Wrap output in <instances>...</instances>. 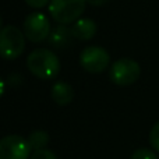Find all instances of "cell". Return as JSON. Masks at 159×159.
I'll return each instance as SVG.
<instances>
[{
    "label": "cell",
    "mask_w": 159,
    "mask_h": 159,
    "mask_svg": "<svg viewBox=\"0 0 159 159\" xmlns=\"http://www.w3.org/2000/svg\"><path fill=\"white\" fill-rule=\"evenodd\" d=\"M106 2H109V0H87V3H89L92 6H102Z\"/></svg>",
    "instance_id": "cell-16"
},
{
    "label": "cell",
    "mask_w": 159,
    "mask_h": 159,
    "mask_svg": "<svg viewBox=\"0 0 159 159\" xmlns=\"http://www.w3.org/2000/svg\"><path fill=\"white\" fill-rule=\"evenodd\" d=\"M31 159H57L56 155L49 149H39V151H34V154L31 155Z\"/></svg>",
    "instance_id": "cell-14"
},
{
    "label": "cell",
    "mask_w": 159,
    "mask_h": 159,
    "mask_svg": "<svg viewBox=\"0 0 159 159\" xmlns=\"http://www.w3.org/2000/svg\"><path fill=\"white\" fill-rule=\"evenodd\" d=\"M25 49V35L14 25H7L0 31V57L16 60Z\"/></svg>",
    "instance_id": "cell-2"
},
{
    "label": "cell",
    "mask_w": 159,
    "mask_h": 159,
    "mask_svg": "<svg viewBox=\"0 0 159 159\" xmlns=\"http://www.w3.org/2000/svg\"><path fill=\"white\" fill-rule=\"evenodd\" d=\"M131 159H159L158 155L152 149L148 148H138L133 152Z\"/></svg>",
    "instance_id": "cell-12"
},
{
    "label": "cell",
    "mask_w": 159,
    "mask_h": 159,
    "mask_svg": "<svg viewBox=\"0 0 159 159\" xmlns=\"http://www.w3.org/2000/svg\"><path fill=\"white\" fill-rule=\"evenodd\" d=\"M110 63V56L107 50L102 46L91 45L87 46L80 55V64L88 73H102L107 69Z\"/></svg>",
    "instance_id": "cell-5"
},
{
    "label": "cell",
    "mask_w": 159,
    "mask_h": 159,
    "mask_svg": "<svg viewBox=\"0 0 159 159\" xmlns=\"http://www.w3.org/2000/svg\"><path fill=\"white\" fill-rule=\"evenodd\" d=\"M25 3L32 8H42V7H45L48 3H50V0H25Z\"/></svg>",
    "instance_id": "cell-15"
},
{
    "label": "cell",
    "mask_w": 159,
    "mask_h": 159,
    "mask_svg": "<svg viewBox=\"0 0 159 159\" xmlns=\"http://www.w3.org/2000/svg\"><path fill=\"white\" fill-rule=\"evenodd\" d=\"M141 74V67L133 59H120V60L115 61L110 67L109 77L113 84L119 85V87H127L131 85L140 78Z\"/></svg>",
    "instance_id": "cell-4"
},
{
    "label": "cell",
    "mask_w": 159,
    "mask_h": 159,
    "mask_svg": "<svg viewBox=\"0 0 159 159\" xmlns=\"http://www.w3.org/2000/svg\"><path fill=\"white\" fill-rule=\"evenodd\" d=\"M73 34H71V30H69V28L66 27V25H59V27H56L55 30L50 32L49 35V45L53 48H63L66 46L67 43L70 42V39H71Z\"/></svg>",
    "instance_id": "cell-10"
},
{
    "label": "cell",
    "mask_w": 159,
    "mask_h": 159,
    "mask_svg": "<svg viewBox=\"0 0 159 159\" xmlns=\"http://www.w3.org/2000/svg\"><path fill=\"white\" fill-rule=\"evenodd\" d=\"M27 140L32 151H39V149L46 148L48 143H49V134L43 130H36V131L31 133Z\"/></svg>",
    "instance_id": "cell-11"
},
{
    "label": "cell",
    "mask_w": 159,
    "mask_h": 159,
    "mask_svg": "<svg viewBox=\"0 0 159 159\" xmlns=\"http://www.w3.org/2000/svg\"><path fill=\"white\" fill-rule=\"evenodd\" d=\"M50 95H52V99L57 105L66 106L74 99V89H73V87L69 82L59 81L52 87Z\"/></svg>",
    "instance_id": "cell-9"
},
{
    "label": "cell",
    "mask_w": 159,
    "mask_h": 159,
    "mask_svg": "<svg viewBox=\"0 0 159 159\" xmlns=\"http://www.w3.org/2000/svg\"><path fill=\"white\" fill-rule=\"evenodd\" d=\"M98 25L92 18H80L73 24L71 34L80 41H89L96 35Z\"/></svg>",
    "instance_id": "cell-8"
},
{
    "label": "cell",
    "mask_w": 159,
    "mask_h": 159,
    "mask_svg": "<svg viewBox=\"0 0 159 159\" xmlns=\"http://www.w3.org/2000/svg\"><path fill=\"white\" fill-rule=\"evenodd\" d=\"M149 144L155 151L159 152V121L152 126L151 131H149Z\"/></svg>",
    "instance_id": "cell-13"
},
{
    "label": "cell",
    "mask_w": 159,
    "mask_h": 159,
    "mask_svg": "<svg viewBox=\"0 0 159 159\" xmlns=\"http://www.w3.org/2000/svg\"><path fill=\"white\" fill-rule=\"evenodd\" d=\"M27 67L36 78L52 80L60 73V60L49 49H35L28 55Z\"/></svg>",
    "instance_id": "cell-1"
},
{
    "label": "cell",
    "mask_w": 159,
    "mask_h": 159,
    "mask_svg": "<svg viewBox=\"0 0 159 159\" xmlns=\"http://www.w3.org/2000/svg\"><path fill=\"white\" fill-rule=\"evenodd\" d=\"M87 0H50L49 13L59 24H71L80 20L85 10Z\"/></svg>",
    "instance_id": "cell-3"
},
{
    "label": "cell",
    "mask_w": 159,
    "mask_h": 159,
    "mask_svg": "<svg viewBox=\"0 0 159 159\" xmlns=\"http://www.w3.org/2000/svg\"><path fill=\"white\" fill-rule=\"evenodd\" d=\"M2 25H3V20H2V17H0V31L3 30V28H2Z\"/></svg>",
    "instance_id": "cell-18"
},
{
    "label": "cell",
    "mask_w": 159,
    "mask_h": 159,
    "mask_svg": "<svg viewBox=\"0 0 159 159\" xmlns=\"http://www.w3.org/2000/svg\"><path fill=\"white\" fill-rule=\"evenodd\" d=\"M4 89H6V84H4V81L2 80V77H0V98H2L3 93H4Z\"/></svg>",
    "instance_id": "cell-17"
},
{
    "label": "cell",
    "mask_w": 159,
    "mask_h": 159,
    "mask_svg": "<svg viewBox=\"0 0 159 159\" xmlns=\"http://www.w3.org/2000/svg\"><path fill=\"white\" fill-rule=\"evenodd\" d=\"M31 147L21 135H6L0 140V159H30Z\"/></svg>",
    "instance_id": "cell-7"
},
{
    "label": "cell",
    "mask_w": 159,
    "mask_h": 159,
    "mask_svg": "<svg viewBox=\"0 0 159 159\" xmlns=\"http://www.w3.org/2000/svg\"><path fill=\"white\" fill-rule=\"evenodd\" d=\"M52 32L50 21L42 13H31L24 21V35L28 41L34 43L45 41Z\"/></svg>",
    "instance_id": "cell-6"
}]
</instances>
